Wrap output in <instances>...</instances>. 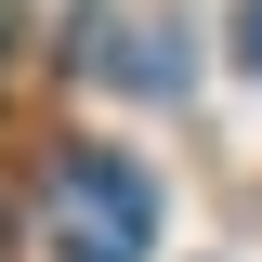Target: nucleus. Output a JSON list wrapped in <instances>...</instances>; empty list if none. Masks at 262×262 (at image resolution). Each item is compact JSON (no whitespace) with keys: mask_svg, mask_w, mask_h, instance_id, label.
<instances>
[{"mask_svg":"<svg viewBox=\"0 0 262 262\" xmlns=\"http://www.w3.org/2000/svg\"><path fill=\"white\" fill-rule=\"evenodd\" d=\"M158 249V184L105 144L53 158V262H144Z\"/></svg>","mask_w":262,"mask_h":262,"instance_id":"obj_1","label":"nucleus"},{"mask_svg":"<svg viewBox=\"0 0 262 262\" xmlns=\"http://www.w3.org/2000/svg\"><path fill=\"white\" fill-rule=\"evenodd\" d=\"M79 66H92L105 92H184V39H170V27H92Z\"/></svg>","mask_w":262,"mask_h":262,"instance_id":"obj_2","label":"nucleus"},{"mask_svg":"<svg viewBox=\"0 0 262 262\" xmlns=\"http://www.w3.org/2000/svg\"><path fill=\"white\" fill-rule=\"evenodd\" d=\"M223 53H236V66L262 79V0H236V39H223Z\"/></svg>","mask_w":262,"mask_h":262,"instance_id":"obj_3","label":"nucleus"},{"mask_svg":"<svg viewBox=\"0 0 262 262\" xmlns=\"http://www.w3.org/2000/svg\"><path fill=\"white\" fill-rule=\"evenodd\" d=\"M53 13H66V0H53Z\"/></svg>","mask_w":262,"mask_h":262,"instance_id":"obj_4","label":"nucleus"}]
</instances>
